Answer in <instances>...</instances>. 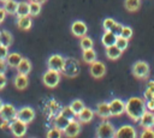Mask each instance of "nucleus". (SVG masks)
<instances>
[{"mask_svg": "<svg viewBox=\"0 0 154 138\" xmlns=\"http://www.w3.org/2000/svg\"><path fill=\"white\" fill-rule=\"evenodd\" d=\"M116 46L122 50V52H124L126 48H128V46H129V40L128 38H125V37H123V36H117V40H116Z\"/></svg>", "mask_w": 154, "mask_h": 138, "instance_id": "473e14b6", "label": "nucleus"}, {"mask_svg": "<svg viewBox=\"0 0 154 138\" xmlns=\"http://www.w3.org/2000/svg\"><path fill=\"white\" fill-rule=\"evenodd\" d=\"M31 71V61L28 58H22L20 62L17 66V72L18 73H23V74H28Z\"/></svg>", "mask_w": 154, "mask_h": 138, "instance_id": "412c9836", "label": "nucleus"}, {"mask_svg": "<svg viewBox=\"0 0 154 138\" xmlns=\"http://www.w3.org/2000/svg\"><path fill=\"white\" fill-rule=\"evenodd\" d=\"M96 115L100 116L101 119H108L111 116V110H109V104L108 102H99L96 104Z\"/></svg>", "mask_w": 154, "mask_h": 138, "instance_id": "a211bd4d", "label": "nucleus"}, {"mask_svg": "<svg viewBox=\"0 0 154 138\" xmlns=\"http://www.w3.org/2000/svg\"><path fill=\"white\" fill-rule=\"evenodd\" d=\"M82 127H81V122L76 119H72L70 120V122L67 124V126L65 127V130L63 131V134L69 137V138H72V137H77L81 132Z\"/></svg>", "mask_w": 154, "mask_h": 138, "instance_id": "ddd939ff", "label": "nucleus"}, {"mask_svg": "<svg viewBox=\"0 0 154 138\" xmlns=\"http://www.w3.org/2000/svg\"><path fill=\"white\" fill-rule=\"evenodd\" d=\"M46 136H47V138H60V137L63 136V131L59 130L58 127L53 126V127L47 132Z\"/></svg>", "mask_w": 154, "mask_h": 138, "instance_id": "f704fd0d", "label": "nucleus"}, {"mask_svg": "<svg viewBox=\"0 0 154 138\" xmlns=\"http://www.w3.org/2000/svg\"><path fill=\"white\" fill-rule=\"evenodd\" d=\"M10 130L12 132V134L14 137H23L26 134V131H28V124L19 120L18 118H16L14 120L11 121V125H10Z\"/></svg>", "mask_w": 154, "mask_h": 138, "instance_id": "423d86ee", "label": "nucleus"}, {"mask_svg": "<svg viewBox=\"0 0 154 138\" xmlns=\"http://www.w3.org/2000/svg\"><path fill=\"white\" fill-rule=\"evenodd\" d=\"M69 106H70V108L72 109V112L76 114V116H77V114H78V113H79V112L85 107V106H84V102H83L82 100H79V98L73 100Z\"/></svg>", "mask_w": 154, "mask_h": 138, "instance_id": "2f4dec72", "label": "nucleus"}, {"mask_svg": "<svg viewBox=\"0 0 154 138\" xmlns=\"http://www.w3.org/2000/svg\"><path fill=\"white\" fill-rule=\"evenodd\" d=\"M146 107H147L148 110L154 112V100H148V101H146Z\"/></svg>", "mask_w": 154, "mask_h": 138, "instance_id": "a18cd8bd", "label": "nucleus"}, {"mask_svg": "<svg viewBox=\"0 0 154 138\" xmlns=\"http://www.w3.org/2000/svg\"><path fill=\"white\" fill-rule=\"evenodd\" d=\"M122 53L123 52L116 44L109 46V47H106V56L109 60H117V59H119L120 55H122Z\"/></svg>", "mask_w": 154, "mask_h": 138, "instance_id": "4be33fe9", "label": "nucleus"}, {"mask_svg": "<svg viewBox=\"0 0 154 138\" xmlns=\"http://www.w3.org/2000/svg\"><path fill=\"white\" fill-rule=\"evenodd\" d=\"M13 84L16 86V89L18 90H25L29 85V78L28 74H23V73H18L16 74V77L13 78Z\"/></svg>", "mask_w": 154, "mask_h": 138, "instance_id": "f3484780", "label": "nucleus"}, {"mask_svg": "<svg viewBox=\"0 0 154 138\" xmlns=\"http://www.w3.org/2000/svg\"><path fill=\"white\" fill-rule=\"evenodd\" d=\"M16 16H17V18L18 17H24V16H30L29 14V2L28 1H20V2H18Z\"/></svg>", "mask_w": 154, "mask_h": 138, "instance_id": "a878e982", "label": "nucleus"}, {"mask_svg": "<svg viewBox=\"0 0 154 138\" xmlns=\"http://www.w3.org/2000/svg\"><path fill=\"white\" fill-rule=\"evenodd\" d=\"M6 11L4 10V7H0V24L5 20V18H6Z\"/></svg>", "mask_w": 154, "mask_h": 138, "instance_id": "49530a36", "label": "nucleus"}, {"mask_svg": "<svg viewBox=\"0 0 154 138\" xmlns=\"http://www.w3.org/2000/svg\"><path fill=\"white\" fill-rule=\"evenodd\" d=\"M143 98H144L146 101H148V100H154V92H153L152 90H149L148 88H146V90H144V92H143Z\"/></svg>", "mask_w": 154, "mask_h": 138, "instance_id": "a19ab883", "label": "nucleus"}, {"mask_svg": "<svg viewBox=\"0 0 154 138\" xmlns=\"http://www.w3.org/2000/svg\"><path fill=\"white\" fill-rule=\"evenodd\" d=\"M30 1H40V0H30Z\"/></svg>", "mask_w": 154, "mask_h": 138, "instance_id": "603ef678", "label": "nucleus"}, {"mask_svg": "<svg viewBox=\"0 0 154 138\" xmlns=\"http://www.w3.org/2000/svg\"><path fill=\"white\" fill-rule=\"evenodd\" d=\"M2 104H4V102H2V100L0 98V109H1V107H2Z\"/></svg>", "mask_w": 154, "mask_h": 138, "instance_id": "09e8293b", "label": "nucleus"}, {"mask_svg": "<svg viewBox=\"0 0 154 138\" xmlns=\"http://www.w3.org/2000/svg\"><path fill=\"white\" fill-rule=\"evenodd\" d=\"M141 138H154V128L153 127H147L143 128V131L141 132Z\"/></svg>", "mask_w": 154, "mask_h": 138, "instance_id": "e433bc0d", "label": "nucleus"}, {"mask_svg": "<svg viewBox=\"0 0 154 138\" xmlns=\"http://www.w3.org/2000/svg\"><path fill=\"white\" fill-rule=\"evenodd\" d=\"M22 58H23V56H22L19 53L13 52V53H8V55H7V58H6L5 60H6V62H7V66H10V67H12V68H17V66H18V64L20 62Z\"/></svg>", "mask_w": 154, "mask_h": 138, "instance_id": "6ab92c4d", "label": "nucleus"}, {"mask_svg": "<svg viewBox=\"0 0 154 138\" xmlns=\"http://www.w3.org/2000/svg\"><path fill=\"white\" fill-rule=\"evenodd\" d=\"M146 88H148L149 90H152L153 92H154V80H149L148 83H147V86Z\"/></svg>", "mask_w": 154, "mask_h": 138, "instance_id": "de8ad7c7", "label": "nucleus"}, {"mask_svg": "<svg viewBox=\"0 0 154 138\" xmlns=\"http://www.w3.org/2000/svg\"><path fill=\"white\" fill-rule=\"evenodd\" d=\"M146 110H147L146 100L142 97L132 96V97L128 98L125 102V113L135 122H138L140 118L143 115V113Z\"/></svg>", "mask_w": 154, "mask_h": 138, "instance_id": "f257e3e1", "label": "nucleus"}, {"mask_svg": "<svg viewBox=\"0 0 154 138\" xmlns=\"http://www.w3.org/2000/svg\"><path fill=\"white\" fill-rule=\"evenodd\" d=\"M35 115H36L35 109L29 106H24L20 109H18V112H17V118L26 124H30L35 119Z\"/></svg>", "mask_w": 154, "mask_h": 138, "instance_id": "9b49d317", "label": "nucleus"}, {"mask_svg": "<svg viewBox=\"0 0 154 138\" xmlns=\"http://www.w3.org/2000/svg\"><path fill=\"white\" fill-rule=\"evenodd\" d=\"M7 85V77L5 73H0V90H2Z\"/></svg>", "mask_w": 154, "mask_h": 138, "instance_id": "79ce46f5", "label": "nucleus"}, {"mask_svg": "<svg viewBox=\"0 0 154 138\" xmlns=\"http://www.w3.org/2000/svg\"><path fill=\"white\" fill-rule=\"evenodd\" d=\"M109 104V110H111V116H120L125 113V102L120 98H113Z\"/></svg>", "mask_w": 154, "mask_h": 138, "instance_id": "9d476101", "label": "nucleus"}, {"mask_svg": "<svg viewBox=\"0 0 154 138\" xmlns=\"http://www.w3.org/2000/svg\"><path fill=\"white\" fill-rule=\"evenodd\" d=\"M116 40H117V35H114L112 31H105L102 37H101V42L105 47H109L116 44Z\"/></svg>", "mask_w": 154, "mask_h": 138, "instance_id": "5701e85b", "label": "nucleus"}, {"mask_svg": "<svg viewBox=\"0 0 154 138\" xmlns=\"http://www.w3.org/2000/svg\"><path fill=\"white\" fill-rule=\"evenodd\" d=\"M61 72L66 77H76L79 73V64L73 58L65 59V65H64V68Z\"/></svg>", "mask_w": 154, "mask_h": 138, "instance_id": "39448f33", "label": "nucleus"}, {"mask_svg": "<svg viewBox=\"0 0 154 138\" xmlns=\"http://www.w3.org/2000/svg\"><path fill=\"white\" fill-rule=\"evenodd\" d=\"M70 29H71L72 35L76 36V37H79V38L82 36L87 35V32H88V26H87V24L83 20H75L71 24V28Z\"/></svg>", "mask_w": 154, "mask_h": 138, "instance_id": "4468645a", "label": "nucleus"}, {"mask_svg": "<svg viewBox=\"0 0 154 138\" xmlns=\"http://www.w3.org/2000/svg\"><path fill=\"white\" fill-rule=\"evenodd\" d=\"M41 6H42V4L38 1H30L29 2V14L31 17L37 16L41 12Z\"/></svg>", "mask_w": 154, "mask_h": 138, "instance_id": "7c9ffc66", "label": "nucleus"}, {"mask_svg": "<svg viewBox=\"0 0 154 138\" xmlns=\"http://www.w3.org/2000/svg\"><path fill=\"white\" fill-rule=\"evenodd\" d=\"M17 112L18 109L11 104V103H4L1 109H0V118L1 120H7V121H12L17 118Z\"/></svg>", "mask_w": 154, "mask_h": 138, "instance_id": "6e6552de", "label": "nucleus"}, {"mask_svg": "<svg viewBox=\"0 0 154 138\" xmlns=\"http://www.w3.org/2000/svg\"><path fill=\"white\" fill-rule=\"evenodd\" d=\"M79 47H81L82 50L94 48V41H93V38L89 37V36H87V35L82 36L81 40H79Z\"/></svg>", "mask_w": 154, "mask_h": 138, "instance_id": "cd10ccee", "label": "nucleus"}, {"mask_svg": "<svg viewBox=\"0 0 154 138\" xmlns=\"http://www.w3.org/2000/svg\"><path fill=\"white\" fill-rule=\"evenodd\" d=\"M46 1H47V0H40V1H38V2H41V4H45V2H46Z\"/></svg>", "mask_w": 154, "mask_h": 138, "instance_id": "8fccbe9b", "label": "nucleus"}, {"mask_svg": "<svg viewBox=\"0 0 154 138\" xmlns=\"http://www.w3.org/2000/svg\"><path fill=\"white\" fill-rule=\"evenodd\" d=\"M10 125H11V121H7V120H1V124H0V128L6 131L10 128Z\"/></svg>", "mask_w": 154, "mask_h": 138, "instance_id": "c03bdc74", "label": "nucleus"}, {"mask_svg": "<svg viewBox=\"0 0 154 138\" xmlns=\"http://www.w3.org/2000/svg\"><path fill=\"white\" fill-rule=\"evenodd\" d=\"M7 62L6 60L4 59H0V73H6V70H7Z\"/></svg>", "mask_w": 154, "mask_h": 138, "instance_id": "37998d69", "label": "nucleus"}, {"mask_svg": "<svg viewBox=\"0 0 154 138\" xmlns=\"http://www.w3.org/2000/svg\"><path fill=\"white\" fill-rule=\"evenodd\" d=\"M114 132H116V128L113 124L107 121L106 119L102 122H100L99 126L96 127V137L99 138H112L114 137Z\"/></svg>", "mask_w": 154, "mask_h": 138, "instance_id": "7ed1b4c3", "label": "nucleus"}, {"mask_svg": "<svg viewBox=\"0 0 154 138\" xmlns=\"http://www.w3.org/2000/svg\"><path fill=\"white\" fill-rule=\"evenodd\" d=\"M124 6L129 12H136L141 6V0H125Z\"/></svg>", "mask_w": 154, "mask_h": 138, "instance_id": "c756f323", "label": "nucleus"}, {"mask_svg": "<svg viewBox=\"0 0 154 138\" xmlns=\"http://www.w3.org/2000/svg\"><path fill=\"white\" fill-rule=\"evenodd\" d=\"M122 29H123V25L120 24V23H118V22H116V24L112 26V29L109 30V31H112L114 35H117V36H119L120 35V32H122Z\"/></svg>", "mask_w": 154, "mask_h": 138, "instance_id": "58836bf2", "label": "nucleus"}, {"mask_svg": "<svg viewBox=\"0 0 154 138\" xmlns=\"http://www.w3.org/2000/svg\"><path fill=\"white\" fill-rule=\"evenodd\" d=\"M131 72L134 74V77H136L137 79H147L149 77V65L148 62L143 61V60H140V61H136L132 67H131Z\"/></svg>", "mask_w": 154, "mask_h": 138, "instance_id": "f03ea898", "label": "nucleus"}, {"mask_svg": "<svg viewBox=\"0 0 154 138\" xmlns=\"http://www.w3.org/2000/svg\"><path fill=\"white\" fill-rule=\"evenodd\" d=\"M65 65V58L60 54H52L47 60V66L51 70L61 72Z\"/></svg>", "mask_w": 154, "mask_h": 138, "instance_id": "0eeeda50", "label": "nucleus"}, {"mask_svg": "<svg viewBox=\"0 0 154 138\" xmlns=\"http://www.w3.org/2000/svg\"><path fill=\"white\" fill-rule=\"evenodd\" d=\"M140 126L142 128H147V127H154V114L152 110H146L143 113V115L138 120Z\"/></svg>", "mask_w": 154, "mask_h": 138, "instance_id": "dca6fc26", "label": "nucleus"}, {"mask_svg": "<svg viewBox=\"0 0 154 138\" xmlns=\"http://www.w3.org/2000/svg\"><path fill=\"white\" fill-rule=\"evenodd\" d=\"M120 36L130 40L132 37V29L130 26H126V25H123V29H122V32H120Z\"/></svg>", "mask_w": 154, "mask_h": 138, "instance_id": "4c0bfd02", "label": "nucleus"}, {"mask_svg": "<svg viewBox=\"0 0 154 138\" xmlns=\"http://www.w3.org/2000/svg\"><path fill=\"white\" fill-rule=\"evenodd\" d=\"M114 24H116V20H114L113 18L108 17V18H105V19H103V22H102V28H103L105 31H109Z\"/></svg>", "mask_w": 154, "mask_h": 138, "instance_id": "c9c22d12", "label": "nucleus"}, {"mask_svg": "<svg viewBox=\"0 0 154 138\" xmlns=\"http://www.w3.org/2000/svg\"><path fill=\"white\" fill-rule=\"evenodd\" d=\"M59 114H61L63 116L67 118L69 120H72V119H75V118H76V114L72 112V109L70 108V106H65V107H63V108L60 109Z\"/></svg>", "mask_w": 154, "mask_h": 138, "instance_id": "72a5a7b5", "label": "nucleus"}, {"mask_svg": "<svg viewBox=\"0 0 154 138\" xmlns=\"http://www.w3.org/2000/svg\"><path fill=\"white\" fill-rule=\"evenodd\" d=\"M32 25V20H31V16H24V17H18L17 18V26L20 30L28 31Z\"/></svg>", "mask_w": 154, "mask_h": 138, "instance_id": "aec40b11", "label": "nucleus"}, {"mask_svg": "<svg viewBox=\"0 0 154 138\" xmlns=\"http://www.w3.org/2000/svg\"><path fill=\"white\" fill-rule=\"evenodd\" d=\"M95 116V112L89 108V107H84L78 114H77V120L81 122V124H88L90 122Z\"/></svg>", "mask_w": 154, "mask_h": 138, "instance_id": "2eb2a0df", "label": "nucleus"}, {"mask_svg": "<svg viewBox=\"0 0 154 138\" xmlns=\"http://www.w3.org/2000/svg\"><path fill=\"white\" fill-rule=\"evenodd\" d=\"M96 56H97V55H96V52L94 50V48L84 49V50L82 52V59H83V61L87 62V64H89V65L96 60Z\"/></svg>", "mask_w": 154, "mask_h": 138, "instance_id": "b1692460", "label": "nucleus"}, {"mask_svg": "<svg viewBox=\"0 0 154 138\" xmlns=\"http://www.w3.org/2000/svg\"><path fill=\"white\" fill-rule=\"evenodd\" d=\"M0 44H1V42H0Z\"/></svg>", "mask_w": 154, "mask_h": 138, "instance_id": "864d4df0", "label": "nucleus"}, {"mask_svg": "<svg viewBox=\"0 0 154 138\" xmlns=\"http://www.w3.org/2000/svg\"><path fill=\"white\" fill-rule=\"evenodd\" d=\"M60 82V72L54 71L48 68L43 74H42V83L47 86V88H55Z\"/></svg>", "mask_w": 154, "mask_h": 138, "instance_id": "20e7f679", "label": "nucleus"}, {"mask_svg": "<svg viewBox=\"0 0 154 138\" xmlns=\"http://www.w3.org/2000/svg\"><path fill=\"white\" fill-rule=\"evenodd\" d=\"M8 48L10 47H7V46H4V44H0V59H6L7 58V55H8Z\"/></svg>", "mask_w": 154, "mask_h": 138, "instance_id": "ea45409f", "label": "nucleus"}, {"mask_svg": "<svg viewBox=\"0 0 154 138\" xmlns=\"http://www.w3.org/2000/svg\"><path fill=\"white\" fill-rule=\"evenodd\" d=\"M6 1H7V0H0V2H2V4H4V2H6Z\"/></svg>", "mask_w": 154, "mask_h": 138, "instance_id": "3c124183", "label": "nucleus"}, {"mask_svg": "<svg viewBox=\"0 0 154 138\" xmlns=\"http://www.w3.org/2000/svg\"><path fill=\"white\" fill-rule=\"evenodd\" d=\"M17 6H18V1L16 0H7L6 2H4V10L6 11L7 14H16Z\"/></svg>", "mask_w": 154, "mask_h": 138, "instance_id": "c85d7f7f", "label": "nucleus"}, {"mask_svg": "<svg viewBox=\"0 0 154 138\" xmlns=\"http://www.w3.org/2000/svg\"><path fill=\"white\" fill-rule=\"evenodd\" d=\"M89 72H90V74H91L93 78L100 79V78H102L106 74V65L103 62H101V61L95 60L94 62L90 64Z\"/></svg>", "mask_w": 154, "mask_h": 138, "instance_id": "f8f14e48", "label": "nucleus"}, {"mask_svg": "<svg viewBox=\"0 0 154 138\" xmlns=\"http://www.w3.org/2000/svg\"><path fill=\"white\" fill-rule=\"evenodd\" d=\"M0 42L4 46L11 47L12 43H13V36H12V34L10 31H7V30H1L0 31Z\"/></svg>", "mask_w": 154, "mask_h": 138, "instance_id": "393cba45", "label": "nucleus"}, {"mask_svg": "<svg viewBox=\"0 0 154 138\" xmlns=\"http://www.w3.org/2000/svg\"><path fill=\"white\" fill-rule=\"evenodd\" d=\"M54 126L55 127H58L59 130H61V131H64L65 130V127L67 126V124L70 122V120L67 119V118H65V116H63L61 114H58L57 116H55V119H54Z\"/></svg>", "mask_w": 154, "mask_h": 138, "instance_id": "bb28decb", "label": "nucleus"}, {"mask_svg": "<svg viewBox=\"0 0 154 138\" xmlns=\"http://www.w3.org/2000/svg\"><path fill=\"white\" fill-rule=\"evenodd\" d=\"M114 137L117 138H136L137 137V132L136 128L132 125H122L116 132H114Z\"/></svg>", "mask_w": 154, "mask_h": 138, "instance_id": "1a4fd4ad", "label": "nucleus"}]
</instances>
